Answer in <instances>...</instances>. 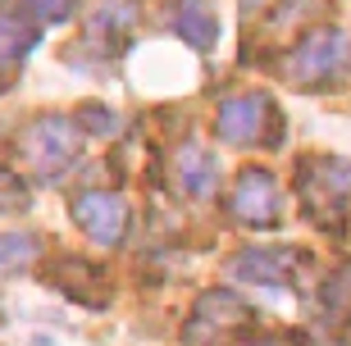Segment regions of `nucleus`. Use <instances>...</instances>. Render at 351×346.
<instances>
[{
  "instance_id": "1",
  "label": "nucleus",
  "mask_w": 351,
  "mask_h": 346,
  "mask_svg": "<svg viewBox=\"0 0 351 346\" xmlns=\"http://www.w3.org/2000/svg\"><path fill=\"white\" fill-rule=\"evenodd\" d=\"M19 151H23L27 169H32L41 182H60L69 173V164L78 160V151H82V128L64 114H41L37 123L23 128Z\"/></svg>"
},
{
  "instance_id": "12",
  "label": "nucleus",
  "mask_w": 351,
  "mask_h": 346,
  "mask_svg": "<svg viewBox=\"0 0 351 346\" xmlns=\"http://www.w3.org/2000/svg\"><path fill=\"white\" fill-rule=\"evenodd\" d=\"M132 27H137V5L132 0H101L96 14H91V23H87V32H91V41H101V46L114 51Z\"/></svg>"
},
{
  "instance_id": "11",
  "label": "nucleus",
  "mask_w": 351,
  "mask_h": 346,
  "mask_svg": "<svg viewBox=\"0 0 351 346\" xmlns=\"http://www.w3.org/2000/svg\"><path fill=\"white\" fill-rule=\"evenodd\" d=\"M173 32L196 51H210L219 41V14L210 10L206 0H178L173 5Z\"/></svg>"
},
{
  "instance_id": "17",
  "label": "nucleus",
  "mask_w": 351,
  "mask_h": 346,
  "mask_svg": "<svg viewBox=\"0 0 351 346\" xmlns=\"http://www.w3.org/2000/svg\"><path fill=\"white\" fill-rule=\"evenodd\" d=\"M27 10L46 18V23H64L69 14H73V0H27Z\"/></svg>"
},
{
  "instance_id": "4",
  "label": "nucleus",
  "mask_w": 351,
  "mask_h": 346,
  "mask_svg": "<svg viewBox=\"0 0 351 346\" xmlns=\"http://www.w3.org/2000/svg\"><path fill=\"white\" fill-rule=\"evenodd\" d=\"M228 214L247 228H274L278 223V182L269 169H242L228 192Z\"/></svg>"
},
{
  "instance_id": "9",
  "label": "nucleus",
  "mask_w": 351,
  "mask_h": 346,
  "mask_svg": "<svg viewBox=\"0 0 351 346\" xmlns=\"http://www.w3.org/2000/svg\"><path fill=\"white\" fill-rule=\"evenodd\" d=\"M173 182H178V192H187V196H210L215 182H219V160H215L206 146L187 141V146L173 155Z\"/></svg>"
},
{
  "instance_id": "15",
  "label": "nucleus",
  "mask_w": 351,
  "mask_h": 346,
  "mask_svg": "<svg viewBox=\"0 0 351 346\" xmlns=\"http://www.w3.org/2000/svg\"><path fill=\"white\" fill-rule=\"evenodd\" d=\"M37 260V237L32 232H5L0 237V273H19Z\"/></svg>"
},
{
  "instance_id": "18",
  "label": "nucleus",
  "mask_w": 351,
  "mask_h": 346,
  "mask_svg": "<svg viewBox=\"0 0 351 346\" xmlns=\"http://www.w3.org/2000/svg\"><path fill=\"white\" fill-rule=\"evenodd\" d=\"M256 346H292L287 337H269V342H256Z\"/></svg>"
},
{
  "instance_id": "13",
  "label": "nucleus",
  "mask_w": 351,
  "mask_h": 346,
  "mask_svg": "<svg viewBox=\"0 0 351 346\" xmlns=\"http://www.w3.org/2000/svg\"><path fill=\"white\" fill-rule=\"evenodd\" d=\"M319 314L328 323H338V328L351 323V260H342L338 269L324 278V287H319Z\"/></svg>"
},
{
  "instance_id": "3",
  "label": "nucleus",
  "mask_w": 351,
  "mask_h": 346,
  "mask_svg": "<svg viewBox=\"0 0 351 346\" xmlns=\"http://www.w3.org/2000/svg\"><path fill=\"white\" fill-rule=\"evenodd\" d=\"M351 64V37L342 27H315L311 37H301V46L292 51V82L301 87H324L333 77H342V69Z\"/></svg>"
},
{
  "instance_id": "16",
  "label": "nucleus",
  "mask_w": 351,
  "mask_h": 346,
  "mask_svg": "<svg viewBox=\"0 0 351 346\" xmlns=\"http://www.w3.org/2000/svg\"><path fill=\"white\" fill-rule=\"evenodd\" d=\"M27 206V187L19 182V173L0 169V210H23Z\"/></svg>"
},
{
  "instance_id": "8",
  "label": "nucleus",
  "mask_w": 351,
  "mask_h": 346,
  "mask_svg": "<svg viewBox=\"0 0 351 346\" xmlns=\"http://www.w3.org/2000/svg\"><path fill=\"white\" fill-rule=\"evenodd\" d=\"M297 264H301V256L287 251V246H247L233 260V273L247 282H261V287H287Z\"/></svg>"
},
{
  "instance_id": "14",
  "label": "nucleus",
  "mask_w": 351,
  "mask_h": 346,
  "mask_svg": "<svg viewBox=\"0 0 351 346\" xmlns=\"http://www.w3.org/2000/svg\"><path fill=\"white\" fill-rule=\"evenodd\" d=\"M32 46H37V27H32V23L0 18V69H14Z\"/></svg>"
},
{
  "instance_id": "5",
  "label": "nucleus",
  "mask_w": 351,
  "mask_h": 346,
  "mask_svg": "<svg viewBox=\"0 0 351 346\" xmlns=\"http://www.w3.org/2000/svg\"><path fill=\"white\" fill-rule=\"evenodd\" d=\"M301 201L315 219L338 214L351 201V164L342 160H311L301 164Z\"/></svg>"
},
{
  "instance_id": "7",
  "label": "nucleus",
  "mask_w": 351,
  "mask_h": 346,
  "mask_svg": "<svg viewBox=\"0 0 351 346\" xmlns=\"http://www.w3.org/2000/svg\"><path fill=\"white\" fill-rule=\"evenodd\" d=\"M265 128H274V105L269 96H228L215 114V132H219L228 146H247V141H261Z\"/></svg>"
},
{
  "instance_id": "6",
  "label": "nucleus",
  "mask_w": 351,
  "mask_h": 346,
  "mask_svg": "<svg viewBox=\"0 0 351 346\" xmlns=\"http://www.w3.org/2000/svg\"><path fill=\"white\" fill-rule=\"evenodd\" d=\"M73 219H78V228L91 242L119 246L123 232H128V201L119 192H82L73 196Z\"/></svg>"
},
{
  "instance_id": "10",
  "label": "nucleus",
  "mask_w": 351,
  "mask_h": 346,
  "mask_svg": "<svg viewBox=\"0 0 351 346\" xmlns=\"http://www.w3.org/2000/svg\"><path fill=\"white\" fill-rule=\"evenodd\" d=\"M51 282H55V287H60L64 296L82 301V306H105V292H96V287H105V273L96 269V264H87V260L64 256L60 264H55Z\"/></svg>"
},
{
  "instance_id": "2",
  "label": "nucleus",
  "mask_w": 351,
  "mask_h": 346,
  "mask_svg": "<svg viewBox=\"0 0 351 346\" xmlns=\"http://www.w3.org/2000/svg\"><path fill=\"white\" fill-rule=\"evenodd\" d=\"M247 328H251V306L228 287H215L196 301L192 319L182 328V346H233V337Z\"/></svg>"
}]
</instances>
